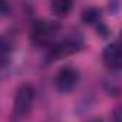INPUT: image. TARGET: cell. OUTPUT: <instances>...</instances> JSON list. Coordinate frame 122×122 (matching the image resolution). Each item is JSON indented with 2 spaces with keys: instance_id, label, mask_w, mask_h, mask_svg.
I'll use <instances>...</instances> for the list:
<instances>
[{
  "instance_id": "obj_1",
  "label": "cell",
  "mask_w": 122,
  "mask_h": 122,
  "mask_svg": "<svg viewBox=\"0 0 122 122\" xmlns=\"http://www.w3.org/2000/svg\"><path fill=\"white\" fill-rule=\"evenodd\" d=\"M35 88L30 83H23L17 88L13 99V111L17 116H27L33 108Z\"/></svg>"
},
{
  "instance_id": "obj_6",
  "label": "cell",
  "mask_w": 122,
  "mask_h": 122,
  "mask_svg": "<svg viewBox=\"0 0 122 122\" xmlns=\"http://www.w3.org/2000/svg\"><path fill=\"white\" fill-rule=\"evenodd\" d=\"M73 7V3L69 2V0H55V2L50 3V10L55 16L57 17H65L71 13Z\"/></svg>"
},
{
  "instance_id": "obj_2",
  "label": "cell",
  "mask_w": 122,
  "mask_h": 122,
  "mask_svg": "<svg viewBox=\"0 0 122 122\" xmlns=\"http://www.w3.org/2000/svg\"><path fill=\"white\" fill-rule=\"evenodd\" d=\"M57 25L47 20H36L32 26L30 36L35 45L37 46H52L53 39L57 33Z\"/></svg>"
},
{
  "instance_id": "obj_8",
  "label": "cell",
  "mask_w": 122,
  "mask_h": 122,
  "mask_svg": "<svg viewBox=\"0 0 122 122\" xmlns=\"http://www.w3.org/2000/svg\"><path fill=\"white\" fill-rule=\"evenodd\" d=\"M82 20L86 25H92V26L93 25H98V23L101 25V13L95 7H88L82 13Z\"/></svg>"
},
{
  "instance_id": "obj_9",
  "label": "cell",
  "mask_w": 122,
  "mask_h": 122,
  "mask_svg": "<svg viewBox=\"0 0 122 122\" xmlns=\"http://www.w3.org/2000/svg\"><path fill=\"white\" fill-rule=\"evenodd\" d=\"M113 118H115V122H119V108L115 109V112H113Z\"/></svg>"
},
{
  "instance_id": "obj_3",
  "label": "cell",
  "mask_w": 122,
  "mask_h": 122,
  "mask_svg": "<svg viewBox=\"0 0 122 122\" xmlns=\"http://www.w3.org/2000/svg\"><path fill=\"white\" fill-rule=\"evenodd\" d=\"M79 81V72L72 66L62 68L55 78V85L60 92H71Z\"/></svg>"
},
{
  "instance_id": "obj_4",
  "label": "cell",
  "mask_w": 122,
  "mask_h": 122,
  "mask_svg": "<svg viewBox=\"0 0 122 122\" xmlns=\"http://www.w3.org/2000/svg\"><path fill=\"white\" fill-rule=\"evenodd\" d=\"M81 49V43L76 40V39H65L59 43H55L50 46V50H49V60H59L65 56H69V55H73L75 52H78Z\"/></svg>"
},
{
  "instance_id": "obj_7",
  "label": "cell",
  "mask_w": 122,
  "mask_h": 122,
  "mask_svg": "<svg viewBox=\"0 0 122 122\" xmlns=\"http://www.w3.org/2000/svg\"><path fill=\"white\" fill-rule=\"evenodd\" d=\"M12 55V43L7 37L0 36V68L7 65Z\"/></svg>"
},
{
  "instance_id": "obj_5",
  "label": "cell",
  "mask_w": 122,
  "mask_h": 122,
  "mask_svg": "<svg viewBox=\"0 0 122 122\" xmlns=\"http://www.w3.org/2000/svg\"><path fill=\"white\" fill-rule=\"evenodd\" d=\"M102 62L111 72H118L122 66V53L119 45L109 43L102 52Z\"/></svg>"
}]
</instances>
